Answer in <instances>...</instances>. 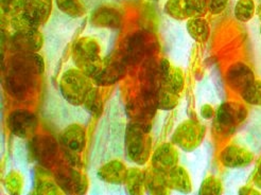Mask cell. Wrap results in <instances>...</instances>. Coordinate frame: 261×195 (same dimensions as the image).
Instances as JSON below:
<instances>
[{"label":"cell","mask_w":261,"mask_h":195,"mask_svg":"<svg viewBox=\"0 0 261 195\" xmlns=\"http://www.w3.org/2000/svg\"><path fill=\"white\" fill-rule=\"evenodd\" d=\"M206 128L199 121L189 119L181 122L172 135V144L184 152H193L203 142Z\"/></svg>","instance_id":"5"},{"label":"cell","mask_w":261,"mask_h":195,"mask_svg":"<svg viewBox=\"0 0 261 195\" xmlns=\"http://www.w3.org/2000/svg\"><path fill=\"white\" fill-rule=\"evenodd\" d=\"M150 2H158V0H150Z\"/></svg>","instance_id":"40"},{"label":"cell","mask_w":261,"mask_h":195,"mask_svg":"<svg viewBox=\"0 0 261 195\" xmlns=\"http://www.w3.org/2000/svg\"><path fill=\"white\" fill-rule=\"evenodd\" d=\"M56 5L65 15L72 18H80L86 13L81 0H56Z\"/></svg>","instance_id":"26"},{"label":"cell","mask_w":261,"mask_h":195,"mask_svg":"<svg viewBox=\"0 0 261 195\" xmlns=\"http://www.w3.org/2000/svg\"><path fill=\"white\" fill-rule=\"evenodd\" d=\"M42 165L36 168L34 193L41 195H57L61 194L62 190L57 184L56 178L52 177Z\"/></svg>","instance_id":"19"},{"label":"cell","mask_w":261,"mask_h":195,"mask_svg":"<svg viewBox=\"0 0 261 195\" xmlns=\"http://www.w3.org/2000/svg\"><path fill=\"white\" fill-rule=\"evenodd\" d=\"M167 185L170 190L179 193H190L192 191L191 179L185 168L176 165L166 174Z\"/></svg>","instance_id":"20"},{"label":"cell","mask_w":261,"mask_h":195,"mask_svg":"<svg viewBox=\"0 0 261 195\" xmlns=\"http://www.w3.org/2000/svg\"><path fill=\"white\" fill-rule=\"evenodd\" d=\"M179 96L170 92L163 86L160 89L158 96V107L163 110H171L177 106Z\"/></svg>","instance_id":"29"},{"label":"cell","mask_w":261,"mask_h":195,"mask_svg":"<svg viewBox=\"0 0 261 195\" xmlns=\"http://www.w3.org/2000/svg\"><path fill=\"white\" fill-rule=\"evenodd\" d=\"M93 87L90 77L77 68L65 71L59 82L62 97L73 106L82 105L89 90Z\"/></svg>","instance_id":"3"},{"label":"cell","mask_w":261,"mask_h":195,"mask_svg":"<svg viewBox=\"0 0 261 195\" xmlns=\"http://www.w3.org/2000/svg\"><path fill=\"white\" fill-rule=\"evenodd\" d=\"M228 0H208V11L214 15L223 13L227 8Z\"/></svg>","instance_id":"34"},{"label":"cell","mask_w":261,"mask_h":195,"mask_svg":"<svg viewBox=\"0 0 261 195\" xmlns=\"http://www.w3.org/2000/svg\"><path fill=\"white\" fill-rule=\"evenodd\" d=\"M146 185V174L138 168H130L127 171V176L125 179V189L128 194L137 195L141 194L145 190Z\"/></svg>","instance_id":"23"},{"label":"cell","mask_w":261,"mask_h":195,"mask_svg":"<svg viewBox=\"0 0 261 195\" xmlns=\"http://www.w3.org/2000/svg\"><path fill=\"white\" fill-rule=\"evenodd\" d=\"M7 125L14 136L31 139L38 127V119L34 113L28 109H15L9 115Z\"/></svg>","instance_id":"8"},{"label":"cell","mask_w":261,"mask_h":195,"mask_svg":"<svg viewBox=\"0 0 261 195\" xmlns=\"http://www.w3.org/2000/svg\"><path fill=\"white\" fill-rule=\"evenodd\" d=\"M200 114L202 116V118L205 120H211L215 118L216 116V112L211 104H204V105L201 107Z\"/></svg>","instance_id":"36"},{"label":"cell","mask_w":261,"mask_h":195,"mask_svg":"<svg viewBox=\"0 0 261 195\" xmlns=\"http://www.w3.org/2000/svg\"><path fill=\"white\" fill-rule=\"evenodd\" d=\"M254 185L261 190V162L257 169V171L254 176Z\"/></svg>","instance_id":"38"},{"label":"cell","mask_w":261,"mask_h":195,"mask_svg":"<svg viewBox=\"0 0 261 195\" xmlns=\"http://www.w3.org/2000/svg\"><path fill=\"white\" fill-rule=\"evenodd\" d=\"M260 34H261V25H260Z\"/></svg>","instance_id":"41"},{"label":"cell","mask_w":261,"mask_h":195,"mask_svg":"<svg viewBox=\"0 0 261 195\" xmlns=\"http://www.w3.org/2000/svg\"><path fill=\"white\" fill-rule=\"evenodd\" d=\"M194 16H202L208 10V0H192Z\"/></svg>","instance_id":"35"},{"label":"cell","mask_w":261,"mask_h":195,"mask_svg":"<svg viewBox=\"0 0 261 195\" xmlns=\"http://www.w3.org/2000/svg\"><path fill=\"white\" fill-rule=\"evenodd\" d=\"M239 194L241 195H260L261 192L258 190L250 187V186H244L239 190Z\"/></svg>","instance_id":"37"},{"label":"cell","mask_w":261,"mask_h":195,"mask_svg":"<svg viewBox=\"0 0 261 195\" xmlns=\"http://www.w3.org/2000/svg\"><path fill=\"white\" fill-rule=\"evenodd\" d=\"M259 18H260V20H261V7H260V10H259Z\"/></svg>","instance_id":"39"},{"label":"cell","mask_w":261,"mask_h":195,"mask_svg":"<svg viewBox=\"0 0 261 195\" xmlns=\"http://www.w3.org/2000/svg\"><path fill=\"white\" fill-rule=\"evenodd\" d=\"M160 69L162 76V86L179 96L182 90H184L185 86V77L181 69L173 66L166 59L161 61Z\"/></svg>","instance_id":"15"},{"label":"cell","mask_w":261,"mask_h":195,"mask_svg":"<svg viewBox=\"0 0 261 195\" xmlns=\"http://www.w3.org/2000/svg\"><path fill=\"white\" fill-rule=\"evenodd\" d=\"M220 161L228 169L245 168L254 161V155L245 148L230 145L220 153Z\"/></svg>","instance_id":"14"},{"label":"cell","mask_w":261,"mask_h":195,"mask_svg":"<svg viewBox=\"0 0 261 195\" xmlns=\"http://www.w3.org/2000/svg\"><path fill=\"white\" fill-rule=\"evenodd\" d=\"M90 23L96 28L118 30L122 24V14L113 6L102 5L91 13Z\"/></svg>","instance_id":"11"},{"label":"cell","mask_w":261,"mask_h":195,"mask_svg":"<svg viewBox=\"0 0 261 195\" xmlns=\"http://www.w3.org/2000/svg\"><path fill=\"white\" fill-rule=\"evenodd\" d=\"M72 60L75 67L93 80L103 64L100 45L93 37H80L73 44Z\"/></svg>","instance_id":"2"},{"label":"cell","mask_w":261,"mask_h":195,"mask_svg":"<svg viewBox=\"0 0 261 195\" xmlns=\"http://www.w3.org/2000/svg\"><path fill=\"white\" fill-rule=\"evenodd\" d=\"M4 186L6 191L9 194L17 195L20 194L23 187V179L20 173L18 172H10L4 179Z\"/></svg>","instance_id":"31"},{"label":"cell","mask_w":261,"mask_h":195,"mask_svg":"<svg viewBox=\"0 0 261 195\" xmlns=\"http://www.w3.org/2000/svg\"><path fill=\"white\" fill-rule=\"evenodd\" d=\"M55 178L61 190L66 194H84L88 188V181L76 166L71 164L59 165L55 172Z\"/></svg>","instance_id":"7"},{"label":"cell","mask_w":261,"mask_h":195,"mask_svg":"<svg viewBox=\"0 0 261 195\" xmlns=\"http://www.w3.org/2000/svg\"><path fill=\"white\" fill-rule=\"evenodd\" d=\"M164 11L169 17L175 20H188L195 17L192 0H167Z\"/></svg>","instance_id":"21"},{"label":"cell","mask_w":261,"mask_h":195,"mask_svg":"<svg viewBox=\"0 0 261 195\" xmlns=\"http://www.w3.org/2000/svg\"><path fill=\"white\" fill-rule=\"evenodd\" d=\"M255 80V74L250 66L242 62L233 63L226 71V83L231 90L241 93Z\"/></svg>","instance_id":"12"},{"label":"cell","mask_w":261,"mask_h":195,"mask_svg":"<svg viewBox=\"0 0 261 195\" xmlns=\"http://www.w3.org/2000/svg\"><path fill=\"white\" fill-rule=\"evenodd\" d=\"M254 0H238L233 9V15L240 22H249L255 15Z\"/></svg>","instance_id":"27"},{"label":"cell","mask_w":261,"mask_h":195,"mask_svg":"<svg viewBox=\"0 0 261 195\" xmlns=\"http://www.w3.org/2000/svg\"><path fill=\"white\" fill-rule=\"evenodd\" d=\"M3 14L9 17L19 14L23 11L25 0H0Z\"/></svg>","instance_id":"33"},{"label":"cell","mask_w":261,"mask_h":195,"mask_svg":"<svg viewBox=\"0 0 261 195\" xmlns=\"http://www.w3.org/2000/svg\"><path fill=\"white\" fill-rule=\"evenodd\" d=\"M44 44L43 34L38 29L25 32H14L11 36L10 45L16 52H37Z\"/></svg>","instance_id":"13"},{"label":"cell","mask_w":261,"mask_h":195,"mask_svg":"<svg viewBox=\"0 0 261 195\" xmlns=\"http://www.w3.org/2000/svg\"><path fill=\"white\" fill-rule=\"evenodd\" d=\"M54 10V0H25L23 13L36 25L45 24Z\"/></svg>","instance_id":"18"},{"label":"cell","mask_w":261,"mask_h":195,"mask_svg":"<svg viewBox=\"0 0 261 195\" xmlns=\"http://www.w3.org/2000/svg\"><path fill=\"white\" fill-rule=\"evenodd\" d=\"M61 144L63 149L80 154L86 146L85 128L77 123L66 126L61 135Z\"/></svg>","instance_id":"16"},{"label":"cell","mask_w":261,"mask_h":195,"mask_svg":"<svg viewBox=\"0 0 261 195\" xmlns=\"http://www.w3.org/2000/svg\"><path fill=\"white\" fill-rule=\"evenodd\" d=\"M247 109L238 102H225L221 104L216 112L215 126L217 131L228 136L246 119Z\"/></svg>","instance_id":"4"},{"label":"cell","mask_w":261,"mask_h":195,"mask_svg":"<svg viewBox=\"0 0 261 195\" xmlns=\"http://www.w3.org/2000/svg\"><path fill=\"white\" fill-rule=\"evenodd\" d=\"M145 190L150 194H167L168 190H170L167 185L166 174L155 171H152L146 174V185Z\"/></svg>","instance_id":"24"},{"label":"cell","mask_w":261,"mask_h":195,"mask_svg":"<svg viewBox=\"0 0 261 195\" xmlns=\"http://www.w3.org/2000/svg\"><path fill=\"white\" fill-rule=\"evenodd\" d=\"M186 29L192 40L197 43H206L211 36V25L201 16L189 18L186 23Z\"/></svg>","instance_id":"22"},{"label":"cell","mask_w":261,"mask_h":195,"mask_svg":"<svg viewBox=\"0 0 261 195\" xmlns=\"http://www.w3.org/2000/svg\"><path fill=\"white\" fill-rule=\"evenodd\" d=\"M125 73L124 58L117 53L109 55L103 60L102 67L93 81L98 86H110L118 82Z\"/></svg>","instance_id":"9"},{"label":"cell","mask_w":261,"mask_h":195,"mask_svg":"<svg viewBox=\"0 0 261 195\" xmlns=\"http://www.w3.org/2000/svg\"><path fill=\"white\" fill-rule=\"evenodd\" d=\"M223 192L221 180L216 176L206 177L201 184L199 194L201 195H219Z\"/></svg>","instance_id":"32"},{"label":"cell","mask_w":261,"mask_h":195,"mask_svg":"<svg viewBox=\"0 0 261 195\" xmlns=\"http://www.w3.org/2000/svg\"><path fill=\"white\" fill-rule=\"evenodd\" d=\"M125 153L128 159L138 165L146 164L151 158L152 140L150 128L140 123H130L125 129Z\"/></svg>","instance_id":"1"},{"label":"cell","mask_w":261,"mask_h":195,"mask_svg":"<svg viewBox=\"0 0 261 195\" xmlns=\"http://www.w3.org/2000/svg\"><path fill=\"white\" fill-rule=\"evenodd\" d=\"M83 107L86 112H88L91 116L100 117L103 113V100L101 98L100 92L97 87H93L87 94L84 102Z\"/></svg>","instance_id":"25"},{"label":"cell","mask_w":261,"mask_h":195,"mask_svg":"<svg viewBox=\"0 0 261 195\" xmlns=\"http://www.w3.org/2000/svg\"><path fill=\"white\" fill-rule=\"evenodd\" d=\"M242 100L254 106H261V80H254L243 92L240 93Z\"/></svg>","instance_id":"28"},{"label":"cell","mask_w":261,"mask_h":195,"mask_svg":"<svg viewBox=\"0 0 261 195\" xmlns=\"http://www.w3.org/2000/svg\"><path fill=\"white\" fill-rule=\"evenodd\" d=\"M10 18H11L10 25L11 28L14 30V32H25V31H31V30L40 28L27 15H25L23 12Z\"/></svg>","instance_id":"30"},{"label":"cell","mask_w":261,"mask_h":195,"mask_svg":"<svg viewBox=\"0 0 261 195\" xmlns=\"http://www.w3.org/2000/svg\"><path fill=\"white\" fill-rule=\"evenodd\" d=\"M127 171L128 169L121 160L114 159L104 163L98 170L97 176L104 183L119 186L124 185Z\"/></svg>","instance_id":"17"},{"label":"cell","mask_w":261,"mask_h":195,"mask_svg":"<svg viewBox=\"0 0 261 195\" xmlns=\"http://www.w3.org/2000/svg\"><path fill=\"white\" fill-rule=\"evenodd\" d=\"M28 146L31 157L38 164L44 168H50L56 164L59 145L54 137L49 135H34L30 139Z\"/></svg>","instance_id":"6"},{"label":"cell","mask_w":261,"mask_h":195,"mask_svg":"<svg viewBox=\"0 0 261 195\" xmlns=\"http://www.w3.org/2000/svg\"><path fill=\"white\" fill-rule=\"evenodd\" d=\"M178 152L175 146L170 142H166L155 150L151 157L152 169L155 171L167 174L173 168L178 165Z\"/></svg>","instance_id":"10"}]
</instances>
